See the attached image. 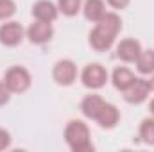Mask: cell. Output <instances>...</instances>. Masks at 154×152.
<instances>
[{
    "instance_id": "e0dca14e",
    "label": "cell",
    "mask_w": 154,
    "mask_h": 152,
    "mask_svg": "<svg viewBox=\"0 0 154 152\" xmlns=\"http://www.w3.org/2000/svg\"><path fill=\"white\" fill-rule=\"evenodd\" d=\"M138 134H140V140H142L145 145L154 147V116H151V118H143V120H142Z\"/></svg>"
},
{
    "instance_id": "ffe728a7",
    "label": "cell",
    "mask_w": 154,
    "mask_h": 152,
    "mask_svg": "<svg viewBox=\"0 0 154 152\" xmlns=\"http://www.w3.org/2000/svg\"><path fill=\"white\" fill-rule=\"evenodd\" d=\"M11 147V134L7 129L0 127V152L2 150H7Z\"/></svg>"
},
{
    "instance_id": "7402d4cb",
    "label": "cell",
    "mask_w": 154,
    "mask_h": 152,
    "mask_svg": "<svg viewBox=\"0 0 154 152\" xmlns=\"http://www.w3.org/2000/svg\"><path fill=\"white\" fill-rule=\"evenodd\" d=\"M113 9H116V11H122V9H125L127 5H129V2L131 0H106Z\"/></svg>"
},
{
    "instance_id": "5bb4252c",
    "label": "cell",
    "mask_w": 154,
    "mask_h": 152,
    "mask_svg": "<svg viewBox=\"0 0 154 152\" xmlns=\"http://www.w3.org/2000/svg\"><path fill=\"white\" fill-rule=\"evenodd\" d=\"M82 13H84V18L97 23L104 13H106V2L104 0H84L82 4Z\"/></svg>"
},
{
    "instance_id": "44dd1931",
    "label": "cell",
    "mask_w": 154,
    "mask_h": 152,
    "mask_svg": "<svg viewBox=\"0 0 154 152\" xmlns=\"http://www.w3.org/2000/svg\"><path fill=\"white\" fill-rule=\"evenodd\" d=\"M9 99H11V91H9V88L5 86V82L0 81V106H5V104L9 102Z\"/></svg>"
},
{
    "instance_id": "8fae6325",
    "label": "cell",
    "mask_w": 154,
    "mask_h": 152,
    "mask_svg": "<svg viewBox=\"0 0 154 152\" xmlns=\"http://www.w3.org/2000/svg\"><path fill=\"white\" fill-rule=\"evenodd\" d=\"M95 122L99 123L100 129H113L116 127V123L120 122V111L115 104H109V102H104L102 109L99 111Z\"/></svg>"
},
{
    "instance_id": "5b68a950",
    "label": "cell",
    "mask_w": 154,
    "mask_h": 152,
    "mask_svg": "<svg viewBox=\"0 0 154 152\" xmlns=\"http://www.w3.org/2000/svg\"><path fill=\"white\" fill-rule=\"evenodd\" d=\"M25 38V29L14 22V20H5L0 25V45L4 47H18Z\"/></svg>"
},
{
    "instance_id": "cb8c5ba5",
    "label": "cell",
    "mask_w": 154,
    "mask_h": 152,
    "mask_svg": "<svg viewBox=\"0 0 154 152\" xmlns=\"http://www.w3.org/2000/svg\"><path fill=\"white\" fill-rule=\"evenodd\" d=\"M149 84H151V90L154 91V75L151 77V79H149Z\"/></svg>"
},
{
    "instance_id": "30bf717a",
    "label": "cell",
    "mask_w": 154,
    "mask_h": 152,
    "mask_svg": "<svg viewBox=\"0 0 154 152\" xmlns=\"http://www.w3.org/2000/svg\"><path fill=\"white\" fill-rule=\"evenodd\" d=\"M31 14L34 16V20L52 23L59 16V9H57V4H54L52 0H38L32 4Z\"/></svg>"
},
{
    "instance_id": "ac0fdd59",
    "label": "cell",
    "mask_w": 154,
    "mask_h": 152,
    "mask_svg": "<svg viewBox=\"0 0 154 152\" xmlns=\"http://www.w3.org/2000/svg\"><path fill=\"white\" fill-rule=\"evenodd\" d=\"M57 9L65 16H75L82 9V0H57Z\"/></svg>"
},
{
    "instance_id": "603a6c76",
    "label": "cell",
    "mask_w": 154,
    "mask_h": 152,
    "mask_svg": "<svg viewBox=\"0 0 154 152\" xmlns=\"http://www.w3.org/2000/svg\"><path fill=\"white\" fill-rule=\"evenodd\" d=\"M149 111H151V114L154 116V99H151V102H149Z\"/></svg>"
},
{
    "instance_id": "52a82bcc",
    "label": "cell",
    "mask_w": 154,
    "mask_h": 152,
    "mask_svg": "<svg viewBox=\"0 0 154 152\" xmlns=\"http://www.w3.org/2000/svg\"><path fill=\"white\" fill-rule=\"evenodd\" d=\"M115 39H116L115 34L108 32L106 29H102L100 25L95 23V27L90 31L88 43H90V47H91L93 50H97V52H106V50H109V48L115 45Z\"/></svg>"
},
{
    "instance_id": "277c9868",
    "label": "cell",
    "mask_w": 154,
    "mask_h": 152,
    "mask_svg": "<svg viewBox=\"0 0 154 152\" xmlns=\"http://www.w3.org/2000/svg\"><path fill=\"white\" fill-rule=\"evenodd\" d=\"M52 79L59 86H72L77 81V65L72 59H59L52 68Z\"/></svg>"
},
{
    "instance_id": "6da1fadb",
    "label": "cell",
    "mask_w": 154,
    "mask_h": 152,
    "mask_svg": "<svg viewBox=\"0 0 154 152\" xmlns=\"http://www.w3.org/2000/svg\"><path fill=\"white\" fill-rule=\"evenodd\" d=\"M65 141L72 152H93L90 127L82 120H70L65 127Z\"/></svg>"
},
{
    "instance_id": "d6986e66",
    "label": "cell",
    "mask_w": 154,
    "mask_h": 152,
    "mask_svg": "<svg viewBox=\"0 0 154 152\" xmlns=\"http://www.w3.org/2000/svg\"><path fill=\"white\" fill-rule=\"evenodd\" d=\"M16 13V2L14 0H0V22L11 20Z\"/></svg>"
},
{
    "instance_id": "8992f818",
    "label": "cell",
    "mask_w": 154,
    "mask_h": 152,
    "mask_svg": "<svg viewBox=\"0 0 154 152\" xmlns=\"http://www.w3.org/2000/svg\"><path fill=\"white\" fill-rule=\"evenodd\" d=\"M54 36V27L48 22H39L34 20L27 29H25V38H29V41L32 45H45L48 43Z\"/></svg>"
},
{
    "instance_id": "ba28073f",
    "label": "cell",
    "mask_w": 154,
    "mask_h": 152,
    "mask_svg": "<svg viewBox=\"0 0 154 152\" xmlns=\"http://www.w3.org/2000/svg\"><path fill=\"white\" fill-rule=\"evenodd\" d=\"M151 84H149V81L147 79H134V82L124 91V99H125V102H129V104H142V102H145L147 99H149V95H151Z\"/></svg>"
},
{
    "instance_id": "7a4b0ae2",
    "label": "cell",
    "mask_w": 154,
    "mask_h": 152,
    "mask_svg": "<svg viewBox=\"0 0 154 152\" xmlns=\"http://www.w3.org/2000/svg\"><path fill=\"white\" fill-rule=\"evenodd\" d=\"M2 81L5 82V86L9 88L11 93H23V91H27V90L31 88V84H32L31 72H29L27 68H23V66H18V65L7 68Z\"/></svg>"
},
{
    "instance_id": "9c48e42d",
    "label": "cell",
    "mask_w": 154,
    "mask_h": 152,
    "mask_svg": "<svg viewBox=\"0 0 154 152\" xmlns=\"http://www.w3.org/2000/svg\"><path fill=\"white\" fill-rule=\"evenodd\" d=\"M142 43L134 38H125L116 45V57L124 63H136L140 52H142Z\"/></svg>"
},
{
    "instance_id": "3957f363",
    "label": "cell",
    "mask_w": 154,
    "mask_h": 152,
    "mask_svg": "<svg viewBox=\"0 0 154 152\" xmlns=\"http://www.w3.org/2000/svg\"><path fill=\"white\" fill-rule=\"evenodd\" d=\"M108 70L100 63H88L82 72H81V81L88 90H100L108 82Z\"/></svg>"
},
{
    "instance_id": "9a60e30c",
    "label": "cell",
    "mask_w": 154,
    "mask_h": 152,
    "mask_svg": "<svg viewBox=\"0 0 154 152\" xmlns=\"http://www.w3.org/2000/svg\"><path fill=\"white\" fill-rule=\"evenodd\" d=\"M97 25H100V27L106 29L108 32L118 36V32L122 31V18H120L116 13H113V11H106L104 16L97 22Z\"/></svg>"
},
{
    "instance_id": "4fadbf2b",
    "label": "cell",
    "mask_w": 154,
    "mask_h": 152,
    "mask_svg": "<svg viewBox=\"0 0 154 152\" xmlns=\"http://www.w3.org/2000/svg\"><path fill=\"white\" fill-rule=\"evenodd\" d=\"M134 79L136 75L133 74V70H129L127 66H118L113 70V74H111V82H113V86H115L118 91H125L133 82H134Z\"/></svg>"
},
{
    "instance_id": "2e32d148",
    "label": "cell",
    "mask_w": 154,
    "mask_h": 152,
    "mask_svg": "<svg viewBox=\"0 0 154 152\" xmlns=\"http://www.w3.org/2000/svg\"><path fill=\"white\" fill-rule=\"evenodd\" d=\"M136 70L142 75H151L154 74V48L142 50L138 59H136Z\"/></svg>"
},
{
    "instance_id": "7c38bea8",
    "label": "cell",
    "mask_w": 154,
    "mask_h": 152,
    "mask_svg": "<svg viewBox=\"0 0 154 152\" xmlns=\"http://www.w3.org/2000/svg\"><path fill=\"white\" fill-rule=\"evenodd\" d=\"M104 102H106V100H104L100 95L90 93V95H86V97L81 100V113L84 114L86 118H90V120H95L97 114H99V111L102 109Z\"/></svg>"
}]
</instances>
